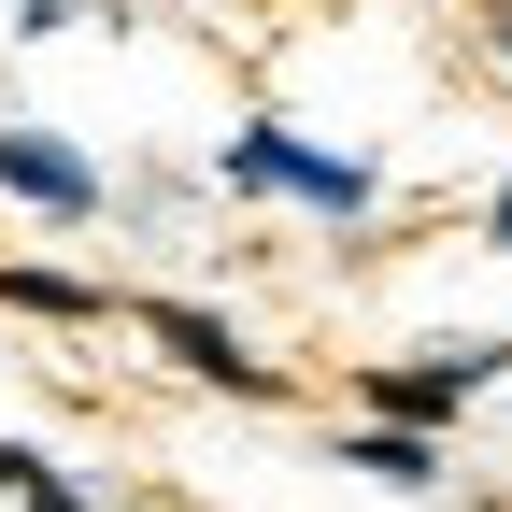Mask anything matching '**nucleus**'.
Returning a JSON list of instances; mask_svg holds the SVG:
<instances>
[{
    "mask_svg": "<svg viewBox=\"0 0 512 512\" xmlns=\"http://www.w3.org/2000/svg\"><path fill=\"white\" fill-rule=\"evenodd\" d=\"M214 185H242V200H299V214H328V228L384 214V171H370V157H328V143H299L285 114H242L228 143H214Z\"/></svg>",
    "mask_w": 512,
    "mask_h": 512,
    "instance_id": "1",
    "label": "nucleus"
},
{
    "mask_svg": "<svg viewBox=\"0 0 512 512\" xmlns=\"http://www.w3.org/2000/svg\"><path fill=\"white\" fill-rule=\"evenodd\" d=\"M114 328L143 342V356H171L185 384H214V399H285V384H299L285 356H256L228 313H214V299H185V285H128V299H114Z\"/></svg>",
    "mask_w": 512,
    "mask_h": 512,
    "instance_id": "2",
    "label": "nucleus"
},
{
    "mask_svg": "<svg viewBox=\"0 0 512 512\" xmlns=\"http://www.w3.org/2000/svg\"><path fill=\"white\" fill-rule=\"evenodd\" d=\"M484 370H498V342H427V356H356V427H413V441H441L470 399H484Z\"/></svg>",
    "mask_w": 512,
    "mask_h": 512,
    "instance_id": "3",
    "label": "nucleus"
},
{
    "mask_svg": "<svg viewBox=\"0 0 512 512\" xmlns=\"http://www.w3.org/2000/svg\"><path fill=\"white\" fill-rule=\"evenodd\" d=\"M0 200H15V214H43V228H100L114 214V185H100V157L72 143V128H0Z\"/></svg>",
    "mask_w": 512,
    "mask_h": 512,
    "instance_id": "4",
    "label": "nucleus"
},
{
    "mask_svg": "<svg viewBox=\"0 0 512 512\" xmlns=\"http://www.w3.org/2000/svg\"><path fill=\"white\" fill-rule=\"evenodd\" d=\"M328 456H342L356 484H384V498H441V484H456V456H441V441H413V427H342Z\"/></svg>",
    "mask_w": 512,
    "mask_h": 512,
    "instance_id": "5",
    "label": "nucleus"
},
{
    "mask_svg": "<svg viewBox=\"0 0 512 512\" xmlns=\"http://www.w3.org/2000/svg\"><path fill=\"white\" fill-rule=\"evenodd\" d=\"M0 313H29V328H114V299L86 271H57V256H0Z\"/></svg>",
    "mask_w": 512,
    "mask_h": 512,
    "instance_id": "6",
    "label": "nucleus"
},
{
    "mask_svg": "<svg viewBox=\"0 0 512 512\" xmlns=\"http://www.w3.org/2000/svg\"><path fill=\"white\" fill-rule=\"evenodd\" d=\"M15 512H114V498H86V470H72V456H43V470H29V498H15Z\"/></svg>",
    "mask_w": 512,
    "mask_h": 512,
    "instance_id": "7",
    "label": "nucleus"
},
{
    "mask_svg": "<svg viewBox=\"0 0 512 512\" xmlns=\"http://www.w3.org/2000/svg\"><path fill=\"white\" fill-rule=\"evenodd\" d=\"M15 29H29V43H57V29H100V0H15Z\"/></svg>",
    "mask_w": 512,
    "mask_h": 512,
    "instance_id": "8",
    "label": "nucleus"
},
{
    "mask_svg": "<svg viewBox=\"0 0 512 512\" xmlns=\"http://www.w3.org/2000/svg\"><path fill=\"white\" fill-rule=\"evenodd\" d=\"M470 43H484V72H512V0H470Z\"/></svg>",
    "mask_w": 512,
    "mask_h": 512,
    "instance_id": "9",
    "label": "nucleus"
},
{
    "mask_svg": "<svg viewBox=\"0 0 512 512\" xmlns=\"http://www.w3.org/2000/svg\"><path fill=\"white\" fill-rule=\"evenodd\" d=\"M29 470H43V441H0V512L29 498Z\"/></svg>",
    "mask_w": 512,
    "mask_h": 512,
    "instance_id": "10",
    "label": "nucleus"
},
{
    "mask_svg": "<svg viewBox=\"0 0 512 512\" xmlns=\"http://www.w3.org/2000/svg\"><path fill=\"white\" fill-rule=\"evenodd\" d=\"M484 242H498V256H512V171H498V200H484Z\"/></svg>",
    "mask_w": 512,
    "mask_h": 512,
    "instance_id": "11",
    "label": "nucleus"
}]
</instances>
